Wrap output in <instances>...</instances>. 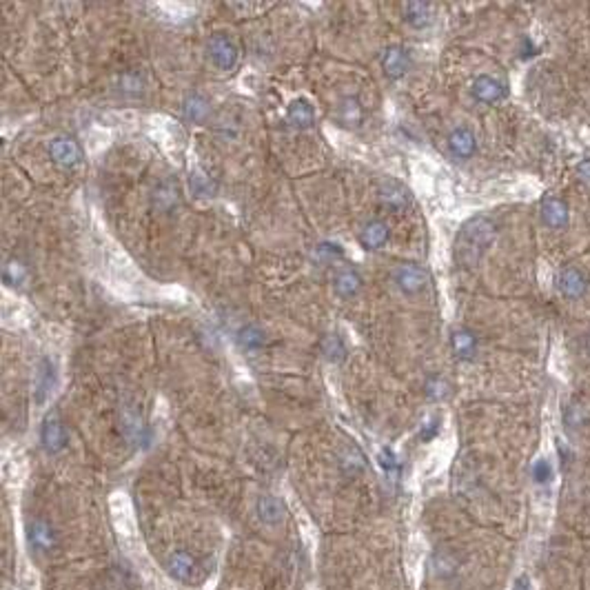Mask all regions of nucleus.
Listing matches in <instances>:
<instances>
[{"instance_id":"1","label":"nucleus","mask_w":590,"mask_h":590,"mask_svg":"<svg viewBox=\"0 0 590 590\" xmlns=\"http://www.w3.org/2000/svg\"><path fill=\"white\" fill-rule=\"evenodd\" d=\"M497 224L488 216H475L461 224L455 240V258L461 266H475L495 242Z\"/></svg>"},{"instance_id":"2","label":"nucleus","mask_w":590,"mask_h":590,"mask_svg":"<svg viewBox=\"0 0 590 590\" xmlns=\"http://www.w3.org/2000/svg\"><path fill=\"white\" fill-rule=\"evenodd\" d=\"M209 55L222 72H231V69H235L237 60H240V49L229 36L216 34L209 38Z\"/></svg>"},{"instance_id":"3","label":"nucleus","mask_w":590,"mask_h":590,"mask_svg":"<svg viewBox=\"0 0 590 590\" xmlns=\"http://www.w3.org/2000/svg\"><path fill=\"white\" fill-rule=\"evenodd\" d=\"M557 289L566 300H579L588 291V277L579 266L566 264L557 273Z\"/></svg>"},{"instance_id":"4","label":"nucleus","mask_w":590,"mask_h":590,"mask_svg":"<svg viewBox=\"0 0 590 590\" xmlns=\"http://www.w3.org/2000/svg\"><path fill=\"white\" fill-rule=\"evenodd\" d=\"M49 156L60 166H78L82 162V147L72 136H55L49 143Z\"/></svg>"},{"instance_id":"5","label":"nucleus","mask_w":590,"mask_h":590,"mask_svg":"<svg viewBox=\"0 0 590 590\" xmlns=\"http://www.w3.org/2000/svg\"><path fill=\"white\" fill-rule=\"evenodd\" d=\"M40 440H42V446H45L49 453H58V451H63V448H65L67 433H65V426H63L60 417L55 415V413H49L45 419H42Z\"/></svg>"},{"instance_id":"6","label":"nucleus","mask_w":590,"mask_h":590,"mask_svg":"<svg viewBox=\"0 0 590 590\" xmlns=\"http://www.w3.org/2000/svg\"><path fill=\"white\" fill-rule=\"evenodd\" d=\"M395 282L404 293H419L424 291L428 284V273L421 269L419 264H402L400 269L395 271Z\"/></svg>"},{"instance_id":"7","label":"nucleus","mask_w":590,"mask_h":590,"mask_svg":"<svg viewBox=\"0 0 590 590\" xmlns=\"http://www.w3.org/2000/svg\"><path fill=\"white\" fill-rule=\"evenodd\" d=\"M166 570L171 572V577L191 584L195 582V575H198V561L193 559L191 553L187 551H176L166 561Z\"/></svg>"},{"instance_id":"8","label":"nucleus","mask_w":590,"mask_h":590,"mask_svg":"<svg viewBox=\"0 0 590 590\" xmlns=\"http://www.w3.org/2000/svg\"><path fill=\"white\" fill-rule=\"evenodd\" d=\"M473 98L477 103H484V105H495L499 103L501 98L506 96V87L504 82H499L493 76H480L473 82Z\"/></svg>"},{"instance_id":"9","label":"nucleus","mask_w":590,"mask_h":590,"mask_svg":"<svg viewBox=\"0 0 590 590\" xmlns=\"http://www.w3.org/2000/svg\"><path fill=\"white\" fill-rule=\"evenodd\" d=\"M411 67V55L404 47L400 45H393L384 51L382 55V69L386 72V76L391 78H402L406 72H409Z\"/></svg>"},{"instance_id":"10","label":"nucleus","mask_w":590,"mask_h":590,"mask_svg":"<svg viewBox=\"0 0 590 590\" xmlns=\"http://www.w3.org/2000/svg\"><path fill=\"white\" fill-rule=\"evenodd\" d=\"M542 220L546 227L551 229H561L568 224V206L564 200L555 198V195H548V198L542 200Z\"/></svg>"},{"instance_id":"11","label":"nucleus","mask_w":590,"mask_h":590,"mask_svg":"<svg viewBox=\"0 0 590 590\" xmlns=\"http://www.w3.org/2000/svg\"><path fill=\"white\" fill-rule=\"evenodd\" d=\"M379 198H382V202L393 211H404L411 202L409 191H406V187L400 185L398 180H384L382 185H379Z\"/></svg>"},{"instance_id":"12","label":"nucleus","mask_w":590,"mask_h":590,"mask_svg":"<svg viewBox=\"0 0 590 590\" xmlns=\"http://www.w3.org/2000/svg\"><path fill=\"white\" fill-rule=\"evenodd\" d=\"M448 149L453 151V156L457 158H471L477 151V138L468 129V126H457L448 136Z\"/></svg>"},{"instance_id":"13","label":"nucleus","mask_w":590,"mask_h":590,"mask_svg":"<svg viewBox=\"0 0 590 590\" xmlns=\"http://www.w3.org/2000/svg\"><path fill=\"white\" fill-rule=\"evenodd\" d=\"M388 242V227L382 220H369L360 231V244L369 251H375Z\"/></svg>"},{"instance_id":"14","label":"nucleus","mask_w":590,"mask_h":590,"mask_svg":"<svg viewBox=\"0 0 590 590\" xmlns=\"http://www.w3.org/2000/svg\"><path fill=\"white\" fill-rule=\"evenodd\" d=\"M151 202H153V209L160 211V214H171V211L180 204V191L173 182H160L151 193Z\"/></svg>"},{"instance_id":"15","label":"nucleus","mask_w":590,"mask_h":590,"mask_svg":"<svg viewBox=\"0 0 590 590\" xmlns=\"http://www.w3.org/2000/svg\"><path fill=\"white\" fill-rule=\"evenodd\" d=\"M182 114H185V118L189 122L200 124V122H204L209 118L211 105H209V100L202 93H189L185 98V103H182Z\"/></svg>"},{"instance_id":"16","label":"nucleus","mask_w":590,"mask_h":590,"mask_svg":"<svg viewBox=\"0 0 590 590\" xmlns=\"http://www.w3.org/2000/svg\"><path fill=\"white\" fill-rule=\"evenodd\" d=\"M287 118H289V122L295 126V129H308V126L315 122V111H313L311 103L298 98V100H293L289 105Z\"/></svg>"},{"instance_id":"17","label":"nucleus","mask_w":590,"mask_h":590,"mask_svg":"<svg viewBox=\"0 0 590 590\" xmlns=\"http://www.w3.org/2000/svg\"><path fill=\"white\" fill-rule=\"evenodd\" d=\"M333 284H335L337 295H342V298H353V295H358L362 289V277L353 269H340L333 277Z\"/></svg>"},{"instance_id":"18","label":"nucleus","mask_w":590,"mask_h":590,"mask_svg":"<svg viewBox=\"0 0 590 590\" xmlns=\"http://www.w3.org/2000/svg\"><path fill=\"white\" fill-rule=\"evenodd\" d=\"M337 120L344 126H360L364 120V107L355 96H346L337 107Z\"/></svg>"},{"instance_id":"19","label":"nucleus","mask_w":590,"mask_h":590,"mask_svg":"<svg viewBox=\"0 0 590 590\" xmlns=\"http://www.w3.org/2000/svg\"><path fill=\"white\" fill-rule=\"evenodd\" d=\"M284 504L280 501L275 495H262L260 499H258V515H260V519L262 522H266V524H280L284 519Z\"/></svg>"},{"instance_id":"20","label":"nucleus","mask_w":590,"mask_h":590,"mask_svg":"<svg viewBox=\"0 0 590 590\" xmlns=\"http://www.w3.org/2000/svg\"><path fill=\"white\" fill-rule=\"evenodd\" d=\"M451 344H453V350H455L457 358L471 360L475 355V350H477V337L468 329H457L451 335Z\"/></svg>"},{"instance_id":"21","label":"nucleus","mask_w":590,"mask_h":590,"mask_svg":"<svg viewBox=\"0 0 590 590\" xmlns=\"http://www.w3.org/2000/svg\"><path fill=\"white\" fill-rule=\"evenodd\" d=\"M29 539L38 551H51L53 544H55L53 530L45 522H32L29 524Z\"/></svg>"},{"instance_id":"22","label":"nucleus","mask_w":590,"mask_h":590,"mask_svg":"<svg viewBox=\"0 0 590 590\" xmlns=\"http://www.w3.org/2000/svg\"><path fill=\"white\" fill-rule=\"evenodd\" d=\"M191 191L195 195H200V198H209V195H214L216 193V182L211 180V176L206 171H202V169H195V171H191Z\"/></svg>"},{"instance_id":"23","label":"nucleus","mask_w":590,"mask_h":590,"mask_svg":"<svg viewBox=\"0 0 590 590\" xmlns=\"http://www.w3.org/2000/svg\"><path fill=\"white\" fill-rule=\"evenodd\" d=\"M51 386H53V367L49 364V360H42L38 367V375H36V395L40 402L45 400Z\"/></svg>"},{"instance_id":"24","label":"nucleus","mask_w":590,"mask_h":590,"mask_svg":"<svg viewBox=\"0 0 590 590\" xmlns=\"http://www.w3.org/2000/svg\"><path fill=\"white\" fill-rule=\"evenodd\" d=\"M404 16L406 22L413 27H426L431 22V7L424 3H411L404 7Z\"/></svg>"},{"instance_id":"25","label":"nucleus","mask_w":590,"mask_h":590,"mask_svg":"<svg viewBox=\"0 0 590 590\" xmlns=\"http://www.w3.org/2000/svg\"><path fill=\"white\" fill-rule=\"evenodd\" d=\"M237 342H240V346L247 350H256V348L264 346L266 335L258 327H244L240 333H237Z\"/></svg>"},{"instance_id":"26","label":"nucleus","mask_w":590,"mask_h":590,"mask_svg":"<svg viewBox=\"0 0 590 590\" xmlns=\"http://www.w3.org/2000/svg\"><path fill=\"white\" fill-rule=\"evenodd\" d=\"M3 277H5V284L9 287H20L25 280H27V269L25 264L18 260H9L3 269Z\"/></svg>"},{"instance_id":"27","label":"nucleus","mask_w":590,"mask_h":590,"mask_svg":"<svg viewBox=\"0 0 590 590\" xmlns=\"http://www.w3.org/2000/svg\"><path fill=\"white\" fill-rule=\"evenodd\" d=\"M118 87L122 93H131V96H140L145 89V80L136 72H126L118 78Z\"/></svg>"},{"instance_id":"28","label":"nucleus","mask_w":590,"mask_h":590,"mask_svg":"<svg viewBox=\"0 0 590 590\" xmlns=\"http://www.w3.org/2000/svg\"><path fill=\"white\" fill-rule=\"evenodd\" d=\"M122 424H124V433H126V438L129 440H140L143 438V419H140V415L131 409H126L124 415H122Z\"/></svg>"},{"instance_id":"29","label":"nucleus","mask_w":590,"mask_h":590,"mask_svg":"<svg viewBox=\"0 0 590 590\" xmlns=\"http://www.w3.org/2000/svg\"><path fill=\"white\" fill-rule=\"evenodd\" d=\"M322 350H324V355L333 362L344 358V344L337 335H327L324 342H322Z\"/></svg>"},{"instance_id":"30","label":"nucleus","mask_w":590,"mask_h":590,"mask_svg":"<svg viewBox=\"0 0 590 590\" xmlns=\"http://www.w3.org/2000/svg\"><path fill=\"white\" fill-rule=\"evenodd\" d=\"M426 395L431 400H444L448 395V382L440 375H433L426 379Z\"/></svg>"},{"instance_id":"31","label":"nucleus","mask_w":590,"mask_h":590,"mask_svg":"<svg viewBox=\"0 0 590 590\" xmlns=\"http://www.w3.org/2000/svg\"><path fill=\"white\" fill-rule=\"evenodd\" d=\"M364 464H367V459L362 457L360 451H355V448H348V451L342 455V466L348 471V473H360L364 468Z\"/></svg>"},{"instance_id":"32","label":"nucleus","mask_w":590,"mask_h":590,"mask_svg":"<svg viewBox=\"0 0 590 590\" xmlns=\"http://www.w3.org/2000/svg\"><path fill=\"white\" fill-rule=\"evenodd\" d=\"M315 258L324 260V262H333L337 258H342V247L340 244H333V242H322L315 249Z\"/></svg>"},{"instance_id":"33","label":"nucleus","mask_w":590,"mask_h":590,"mask_svg":"<svg viewBox=\"0 0 590 590\" xmlns=\"http://www.w3.org/2000/svg\"><path fill=\"white\" fill-rule=\"evenodd\" d=\"M551 477H553V468L546 459H539V461L532 464V480H535L537 484H548L551 482Z\"/></svg>"},{"instance_id":"34","label":"nucleus","mask_w":590,"mask_h":590,"mask_svg":"<svg viewBox=\"0 0 590 590\" xmlns=\"http://www.w3.org/2000/svg\"><path fill=\"white\" fill-rule=\"evenodd\" d=\"M379 464H382V468L391 475V473H395L398 471V459H395V453L391 451V448H384L382 453H379Z\"/></svg>"},{"instance_id":"35","label":"nucleus","mask_w":590,"mask_h":590,"mask_svg":"<svg viewBox=\"0 0 590 590\" xmlns=\"http://www.w3.org/2000/svg\"><path fill=\"white\" fill-rule=\"evenodd\" d=\"M564 417H566V424H568L570 428H572V426L579 428V426L584 424V421H586V417L582 415V411L577 409V406H572V409H568Z\"/></svg>"},{"instance_id":"36","label":"nucleus","mask_w":590,"mask_h":590,"mask_svg":"<svg viewBox=\"0 0 590 590\" xmlns=\"http://www.w3.org/2000/svg\"><path fill=\"white\" fill-rule=\"evenodd\" d=\"M513 590H530V579H528V575H522V577H517Z\"/></svg>"},{"instance_id":"37","label":"nucleus","mask_w":590,"mask_h":590,"mask_svg":"<svg viewBox=\"0 0 590 590\" xmlns=\"http://www.w3.org/2000/svg\"><path fill=\"white\" fill-rule=\"evenodd\" d=\"M579 176H582L584 180H590V160H584V162L579 164Z\"/></svg>"}]
</instances>
